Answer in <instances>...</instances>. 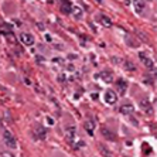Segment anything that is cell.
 <instances>
[{"mask_svg": "<svg viewBox=\"0 0 157 157\" xmlns=\"http://www.w3.org/2000/svg\"><path fill=\"white\" fill-rule=\"evenodd\" d=\"M139 58H140V61L144 64L147 68H150L151 71L156 70V65H154V63L151 61V58H149V57H147V54H146V53H140V54H139Z\"/></svg>", "mask_w": 157, "mask_h": 157, "instance_id": "obj_2", "label": "cell"}, {"mask_svg": "<svg viewBox=\"0 0 157 157\" xmlns=\"http://www.w3.org/2000/svg\"><path fill=\"white\" fill-rule=\"evenodd\" d=\"M0 157H14V154L10 153V151H1V153H0Z\"/></svg>", "mask_w": 157, "mask_h": 157, "instance_id": "obj_17", "label": "cell"}, {"mask_svg": "<svg viewBox=\"0 0 157 157\" xmlns=\"http://www.w3.org/2000/svg\"><path fill=\"white\" fill-rule=\"evenodd\" d=\"M3 140H4V144L7 146L9 149H16V146H17L16 137H14V134L11 133L10 130H4V133H3Z\"/></svg>", "mask_w": 157, "mask_h": 157, "instance_id": "obj_1", "label": "cell"}, {"mask_svg": "<svg viewBox=\"0 0 157 157\" xmlns=\"http://www.w3.org/2000/svg\"><path fill=\"white\" fill-rule=\"evenodd\" d=\"M84 127H85V130L88 132V134H94V130H95V120H92V119H89V120H87L85 122V125H84Z\"/></svg>", "mask_w": 157, "mask_h": 157, "instance_id": "obj_9", "label": "cell"}, {"mask_svg": "<svg viewBox=\"0 0 157 157\" xmlns=\"http://www.w3.org/2000/svg\"><path fill=\"white\" fill-rule=\"evenodd\" d=\"M102 133L105 134V136H109V139H110V140H113V139H115V134H113V133H110V132L108 130V129H102Z\"/></svg>", "mask_w": 157, "mask_h": 157, "instance_id": "obj_16", "label": "cell"}, {"mask_svg": "<svg viewBox=\"0 0 157 157\" xmlns=\"http://www.w3.org/2000/svg\"><path fill=\"white\" fill-rule=\"evenodd\" d=\"M125 67L127 68V71H136V65L133 63H130V61H126Z\"/></svg>", "mask_w": 157, "mask_h": 157, "instance_id": "obj_15", "label": "cell"}, {"mask_svg": "<svg viewBox=\"0 0 157 157\" xmlns=\"http://www.w3.org/2000/svg\"><path fill=\"white\" fill-rule=\"evenodd\" d=\"M33 133H34V137H36V139H40V140H44V139L47 137V130H45L43 126H36L34 130H33Z\"/></svg>", "mask_w": 157, "mask_h": 157, "instance_id": "obj_3", "label": "cell"}, {"mask_svg": "<svg viewBox=\"0 0 157 157\" xmlns=\"http://www.w3.org/2000/svg\"><path fill=\"white\" fill-rule=\"evenodd\" d=\"M140 106L141 109H144L147 113H151L153 112V108H151V103H150V101L147 99V98H144V99H141L140 101Z\"/></svg>", "mask_w": 157, "mask_h": 157, "instance_id": "obj_7", "label": "cell"}, {"mask_svg": "<svg viewBox=\"0 0 157 157\" xmlns=\"http://www.w3.org/2000/svg\"><path fill=\"white\" fill-rule=\"evenodd\" d=\"M133 110H134V108L132 106V105H129V103L120 106V113H122V115H132Z\"/></svg>", "mask_w": 157, "mask_h": 157, "instance_id": "obj_10", "label": "cell"}, {"mask_svg": "<svg viewBox=\"0 0 157 157\" xmlns=\"http://www.w3.org/2000/svg\"><path fill=\"white\" fill-rule=\"evenodd\" d=\"M71 13L74 14V17H75V18H81V17H82V14H84V13H82V10H81L79 7H72Z\"/></svg>", "mask_w": 157, "mask_h": 157, "instance_id": "obj_14", "label": "cell"}, {"mask_svg": "<svg viewBox=\"0 0 157 157\" xmlns=\"http://www.w3.org/2000/svg\"><path fill=\"white\" fill-rule=\"evenodd\" d=\"M20 40H21V43H23L24 45H27V47H30V45L34 44V37H33L31 34H28V33H23L20 36Z\"/></svg>", "mask_w": 157, "mask_h": 157, "instance_id": "obj_5", "label": "cell"}, {"mask_svg": "<svg viewBox=\"0 0 157 157\" xmlns=\"http://www.w3.org/2000/svg\"><path fill=\"white\" fill-rule=\"evenodd\" d=\"M103 99H105V102L108 103V105H113V103H116L118 101V95L115 94L113 91H106L105 92V96H103Z\"/></svg>", "mask_w": 157, "mask_h": 157, "instance_id": "obj_4", "label": "cell"}, {"mask_svg": "<svg viewBox=\"0 0 157 157\" xmlns=\"http://www.w3.org/2000/svg\"><path fill=\"white\" fill-rule=\"evenodd\" d=\"M99 77L103 79V82H108V84H110V82L113 81V75H112L110 72H101Z\"/></svg>", "mask_w": 157, "mask_h": 157, "instance_id": "obj_13", "label": "cell"}, {"mask_svg": "<svg viewBox=\"0 0 157 157\" xmlns=\"http://www.w3.org/2000/svg\"><path fill=\"white\" fill-rule=\"evenodd\" d=\"M71 10H72V3H71L70 0H63L61 1V13L70 14Z\"/></svg>", "mask_w": 157, "mask_h": 157, "instance_id": "obj_6", "label": "cell"}, {"mask_svg": "<svg viewBox=\"0 0 157 157\" xmlns=\"http://www.w3.org/2000/svg\"><path fill=\"white\" fill-rule=\"evenodd\" d=\"M134 9H136V11L137 13H141L144 7H146V4H144V0H134Z\"/></svg>", "mask_w": 157, "mask_h": 157, "instance_id": "obj_11", "label": "cell"}, {"mask_svg": "<svg viewBox=\"0 0 157 157\" xmlns=\"http://www.w3.org/2000/svg\"><path fill=\"white\" fill-rule=\"evenodd\" d=\"M98 20H99V23L102 24V26H105V27H110L112 26V21H110L109 17L103 16V14H101V16L98 17Z\"/></svg>", "mask_w": 157, "mask_h": 157, "instance_id": "obj_12", "label": "cell"}, {"mask_svg": "<svg viewBox=\"0 0 157 157\" xmlns=\"http://www.w3.org/2000/svg\"><path fill=\"white\" fill-rule=\"evenodd\" d=\"M116 85H118V91L120 92V95H125L126 89H127V82H126L125 79H118Z\"/></svg>", "mask_w": 157, "mask_h": 157, "instance_id": "obj_8", "label": "cell"}]
</instances>
